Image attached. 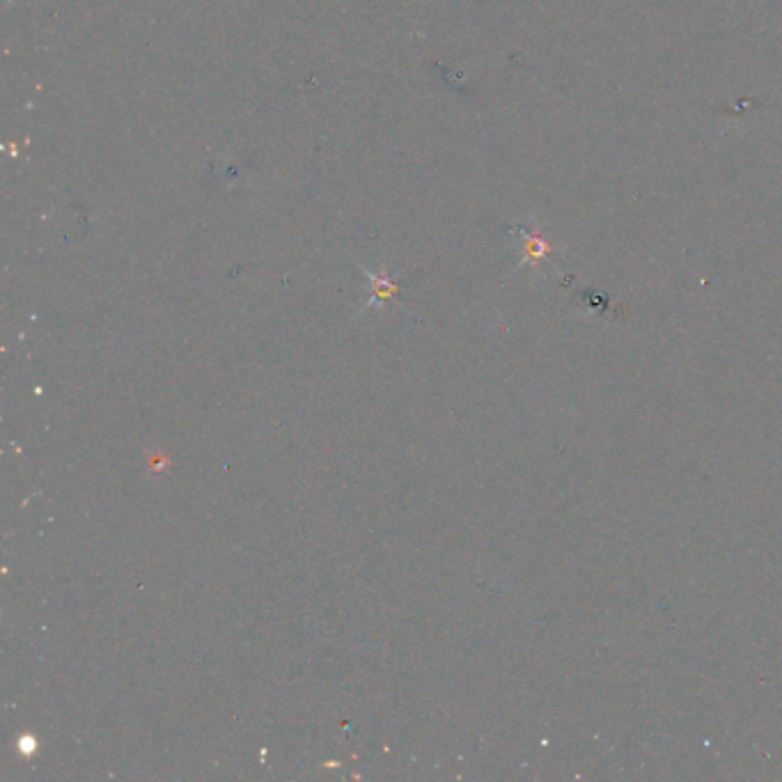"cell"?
<instances>
[{
    "label": "cell",
    "instance_id": "cell-1",
    "mask_svg": "<svg viewBox=\"0 0 782 782\" xmlns=\"http://www.w3.org/2000/svg\"><path fill=\"white\" fill-rule=\"evenodd\" d=\"M365 273H367V278H370L372 296H370V301L365 303V308H363V310L374 308V303H386L388 299H393L395 292H397V287H395L393 280H390V278L386 276V271H381V273H370V271H365Z\"/></svg>",
    "mask_w": 782,
    "mask_h": 782
}]
</instances>
